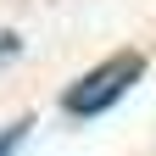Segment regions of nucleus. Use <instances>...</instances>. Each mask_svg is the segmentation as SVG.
<instances>
[{
  "label": "nucleus",
  "instance_id": "obj_1",
  "mask_svg": "<svg viewBox=\"0 0 156 156\" xmlns=\"http://www.w3.org/2000/svg\"><path fill=\"white\" fill-rule=\"evenodd\" d=\"M140 78H145V56H134V50L106 56L101 67H89V73L62 95V106H67V117H101V112H112L117 101H123Z\"/></svg>",
  "mask_w": 156,
  "mask_h": 156
},
{
  "label": "nucleus",
  "instance_id": "obj_2",
  "mask_svg": "<svg viewBox=\"0 0 156 156\" xmlns=\"http://www.w3.org/2000/svg\"><path fill=\"white\" fill-rule=\"evenodd\" d=\"M28 140V123H11V128H0V156H17V145Z\"/></svg>",
  "mask_w": 156,
  "mask_h": 156
},
{
  "label": "nucleus",
  "instance_id": "obj_3",
  "mask_svg": "<svg viewBox=\"0 0 156 156\" xmlns=\"http://www.w3.org/2000/svg\"><path fill=\"white\" fill-rule=\"evenodd\" d=\"M0 56H17V34H0Z\"/></svg>",
  "mask_w": 156,
  "mask_h": 156
}]
</instances>
